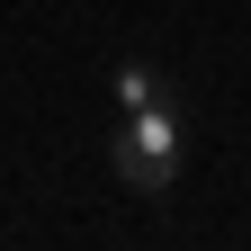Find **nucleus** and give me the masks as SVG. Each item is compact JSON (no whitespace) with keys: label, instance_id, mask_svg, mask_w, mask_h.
I'll return each instance as SVG.
<instances>
[{"label":"nucleus","instance_id":"f03ea898","mask_svg":"<svg viewBox=\"0 0 251 251\" xmlns=\"http://www.w3.org/2000/svg\"><path fill=\"white\" fill-rule=\"evenodd\" d=\"M108 90H117V108H162V99H171L162 63H144V54H126L117 72H108Z\"/></svg>","mask_w":251,"mask_h":251},{"label":"nucleus","instance_id":"f257e3e1","mask_svg":"<svg viewBox=\"0 0 251 251\" xmlns=\"http://www.w3.org/2000/svg\"><path fill=\"white\" fill-rule=\"evenodd\" d=\"M108 162H117V179L135 188V198H171V188H179V162H188L179 99H162V108H126L117 144H108Z\"/></svg>","mask_w":251,"mask_h":251}]
</instances>
